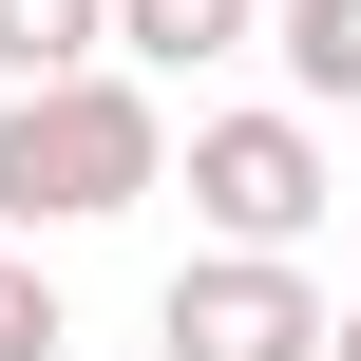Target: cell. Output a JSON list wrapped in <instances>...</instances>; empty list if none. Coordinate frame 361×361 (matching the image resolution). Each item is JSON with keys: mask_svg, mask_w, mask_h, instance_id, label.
<instances>
[{"mask_svg": "<svg viewBox=\"0 0 361 361\" xmlns=\"http://www.w3.org/2000/svg\"><path fill=\"white\" fill-rule=\"evenodd\" d=\"M114 57V0H0V76H76Z\"/></svg>", "mask_w": 361, "mask_h": 361, "instance_id": "8992f818", "label": "cell"}, {"mask_svg": "<svg viewBox=\"0 0 361 361\" xmlns=\"http://www.w3.org/2000/svg\"><path fill=\"white\" fill-rule=\"evenodd\" d=\"M171 190V95L133 57H76V76H0V247L38 228H114Z\"/></svg>", "mask_w": 361, "mask_h": 361, "instance_id": "6da1fadb", "label": "cell"}, {"mask_svg": "<svg viewBox=\"0 0 361 361\" xmlns=\"http://www.w3.org/2000/svg\"><path fill=\"white\" fill-rule=\"evenodd\" d=\"M343 209H361V190H343Z\"/></svg>", "mask_w": 361, "mask_h": 361, "instance_id": "9c48e42d", "label": "cell"}, {"mask_svg": "<svg viewBox=\"0 0 361 361\" xmlns=\"http://www.w3.org/2000/svg\"><path fill=\"white\" fill-rule=\"evenodd\" d=\"M324 361H361V305H343V324H324Z\"/></svg>", "mask_w": 361, "mask_h": 361, "instance_id": "ba28073f", "label": "cell"}, {"mask_svg": "<svg viewBox=\"0 0 361 361\" xmlns=\"http://www.w3.org/2000/svg\"><path fill=\"white\" fill-rule=\"evenodd\" d=\"M114 57H133V76H209V57H267V0H114Z\"/></svg>", "mask_w": 361, "mask_h": 361, "instance_id": "277c9868", "label": "cell"}, {"mask_svg": "<svg viewBox=\"0 0 361 361\" xmlns=\"http://www.w3.org/2000/svg\"><path fill=\"white\" fill-rule=\"evenodd\" d=\"M171 190H190V228H209V247H324V228H343V152H324V114H305V95L190 114Z\"/></svg>", "mask_w": 361, "mask_h": 361, "instance_id": "7a4b0ae2", "label": "cell"}, {"mask_svg": "<svg viewBox=\"0 0 361 361\" xmlns=\"http://www.w3.org/2000/svg\"><path fill=\"white\" fill-rule=\"evenodd\" d=\"M76 343V305H57V267L38 247H0V361H57Z\"/></svg>", "mask_w": 361, "mask_h": 361, "instance_id": "52a82bcc", "label": "cell"}, {"mask_svg": "<svg viewBox=\"0 0 361 361\" xmlns=\"http://www.w3.org/2000/svg\"><path fill=\"white\" fill-rule=\"evenodd\" d=\"M267 57L305 114H361V0H267Z\"/></svg>", "mask_w": 361, "mask_h": 361, "instance_id": "5b68a950", "label": "cell"}, {"mask_svg": "<svg viewBox=\"0 0 361 361\" xmlns=\"http://www.w3.org/2000/svg\"><path fill=\"white\" fill-rule=\"evenodd\" d=\"M324 286H305V247H190L171 286H152V361H324Z\"/></svg>", "mask_w": 361, "mask_h": 361, "instance_id": "3957f363", "label": "cell"}]
</instances>
